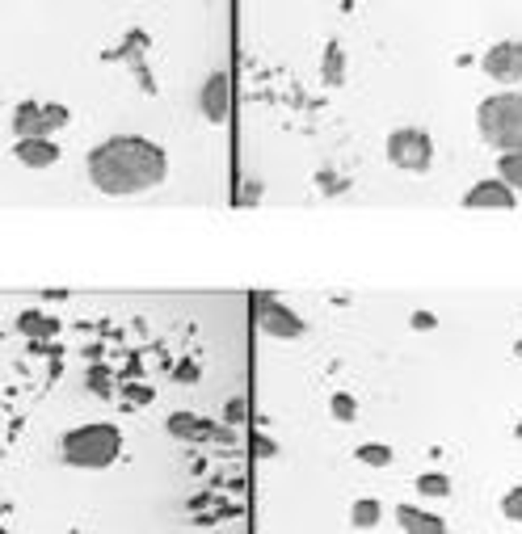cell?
<instances>
[{
  "label": "cell",
  "mask_w": 522,
  "mask_h": 534,
  "mask_svg": "<svg viewBox=\"0 0 522 534\" xmlns=\"http://www.w3.org/2000/svg\"><path fill=\"white\" fill-rule=\"evenodd\" d=\"M177 379H182V383H190V379H198V370H195V366H182V370H177Z\"/></svg>",
  "instance_id": "cell-23"
},
{
  "label": "cell",
  "mask_w": 522,
  "mask_h": 534,
  "mask_svg": "<svg viewBox=\"0 0 522 534\" xmlns=\"http://www.w3.org/2000/svg\"><path fill=\"white\" fill-rule=\"evenodd\" d=\"M257 328L274 341H299L304 337V320L295 316L287 304H279V299H261V304H257Z\"/></svg>",
  "instance_id": "cell-6"
},
{
  "label": "cell",
  "mask_w": 522,
  "mask_h": 534,
  "mask_svg": "<svg viewBox=\"0 0 522 534\" xmlns=\"http://www.w3.org/2000/svg\"><path fill=\"white\" fill-rule=\"evenodd\" d=\"M498 177L510 185L514 194L522 190V152H501L498 156Z\"/></svg>",
  "instance_id": "cell-14"
},
{
  "label": "cell",
  "mask_w": 522,
  "mask_h": 534,
  "mask_svg": "<svg viewBox=\"0 0 522 534\" xmlns=\"http://www.w3.org/2000/svg\"><path fill=\"white\" fill-rule=\"evenodd\" d=\"M354 459L363 463V467H392L396 454H392V446H384V442H363V446L354 450Z\"/></svg>",
  "instance_id": "cell-13"
},
{
  "label": "cell",
  "mask_w": 522,
  "mask_h": 534,
  "mask_svg": "<svg viewBox=\"0 0 522 534\" xmlns=\"http://www.w3.org/2000/svg\"><path fill=\"white\" fill-rule=\"evenodd\" d=\"M341 76H346V60H341L337 47H328V55H325V80H328V85H341Z\"/></svg>",
  "instance_id": "cell-19"
},
{
  "label": "cell",
  "mask_w": 522,
  "mask_h": 534,
  "mask_svg": "<svg viewBox=\"0 0 522 534\" xmlns=\"http://www.w3.org/2000/svg\"><path fill=\"white\" fill-rule=\"evenodd\" d=\"M379 518H384V505L375 497H358L350 505V526H358V530H375Z\"/></svg>",
  "instance_id": "cell-12"
},
{
  "label": "cell",
  "mask_w": 522,
  "mask_h": 534,
  "mask_svg": "<svg viewBox=\"0 0 522 534\" xmlns=\"http://www.w3.org/2000/svg\"><path fill=\"white\" fill-rule=\"evenodd\" d=\"M328 413L337 417V421H354V417H358V404H354V396H346V391H337V396L328 400Z\"/></svg>",
  "instance_id": "cell-17"
},
{
  "label": "cell",
  "mask_w": 522,
  "mask_h": 534,
  "mask_svg": "<svg viewBox=\"0 0 522 534\" xmlns=\"http://www.w3.org/2000/svg\"><path fill=\"white\" fill-rule=\"evenodd\" d=\"M468 211H514L518 207V198H514V190L501 177H489V182H476L468 194L460 198Z\"/></svg>",
  "instance_id": "cell-8"
},
{
  "label": "cell",
  "mask_w": 522,
  "mask_h": 534,
  "mask_svg": "<svg viewBox=\"0 0 522 534\" xmlns=\"http://www.w3.org/2000/svg\"><path fill=\"white\" fill-rule=\"evenodd\" d=\"M417 492H422V497H451V480L442 472H422L417 475Z\"/></svg>",
  "instance_id": "cell-16"
},
{
  "label": "cell",
  "mask_w": 522,
  "mask_h": 534,
  "mask_svg": "<svg viewBox=\"0 0 522 534\" xmlns=\"http://www.w3.org/2000/svg\"><path fill=\"white\" fill-rule=\"evenodd\" d=\"M476 131L498 152H522V93H493L480 101Z\"/></svg>",
  "instance_id": "cell-3"
},
{
  "label": "cell",
  "mask_w": 522,
  "mask_h": 534,
  "mask_svg": "<svg viewBox=\"0 0 522 534\" xmlns=\"http://www.w3.org/2000/svg\"><path fill=\"white\" fill-rule=\"evenodd\" d=\"M404 534H447V522H434V526H417V530H404Z\"/></svg>",
  "instance_id": "cell-22"
},
{
  "label": "cell",
  "mask_w": 522,
  "mask_h": 534,
  "mask_svg": "<svg viewBox=\"0 0 522 534\" xmlns=\"http://www.w3.org/2000/svg\"><path fill=\"white\" fill-rule=\"evenodd\" d=\"M85 173L93 190H101V194L131 198L157 190L169 177V156H165V147L144 139V135H109L106 144L89 152Z\"/></svg>",
  "instance_id": "cell-1"
},
{
  "label": "cell",
  "mask_w": 522,
  "mask_h": 534,
  "mask_svg": "<svg viewBox=\"0 0 522 534\" xmlns=\"http://www.w3.org/2000/svg\"><path fill=\"white\" fill-rule=\"evenodd\" d=\"M388 160L401 173H425L434 164V139L422 126H396L388 135Z\"/></svg>",
  "instance_id": "cell-5"
},
{
  "label": "cell",
  "mask_w": 522,
  "mask_h": 534,
  "mask_svg": "<svg viewBox=\"0 0 522 534\" xmlns=\"http://www.w3.org/2000/svg\"><path fill=\"white\" fill-rule=\"evenodd\" d=\"M165 429H169V437H177V442H195V437L228 442L232 437V429H219V426H211V421H203V417H195V413H173L169 421H165Z\"/></svg>",
  "instance_id": "cell-10"
},
{
  "label": "cell",
  "mask_w": 522,
  "mask_h": 534,
  "mask_svg": "<svg viewBox=\"0 0 522 534\" xmlns=\"http://www.w3.org/2000/svg\"><path fill=\"white\" fill-rule=\"evenodd\" d=\"M13 160L25 164V169L43 173L60 160V144H55V139H17V144H13Z\"/></svg>",
  "instance_id": "cell-11"
},
{
  "label": "cell",
  "mask_w": 522,
  "mask_h": 534,
  "mask_svg": "<svg viewBox=\"0 0 522 534\" xmlns=\"http://www.w3.org/2000/svg\"><path fill=\"white\" fill-rule=\"evenodd\" d=\"M244 417H249L244 400H228V408H223V421H228V426H244Z\"/></svg>",
  "instance_id": "cell-20"
},
{
  "label": "cell",
  "mask_w": 522,
  "mask_h": 534,
  "mask_svg": "<svg viewBox=\"0 0 522 534\" xmlns=\"http://www.w3.org/2000/svg\"><path fill=\"white\" fill-rule=\"evenodd\" d=\"M198 106H203V118L207 122H228L232 114V80L228 72H211L203 93H198Z\"/></svg>",
  "instance_id": "cell-9"
},
{
  "label": "cell",
  "mask_w": 522,
  "mask_h": 534,
  "mask_svg": "<svg viewBox=\"0 0 522 534\" xmlns=\"http://www.w3.org/2000/svg\"><path fill=\"white\" fill-rule=\"evenodd\" d=\"M409 324H413V328H417V333H425V328H434V324H438V320H434V316H430V312H413V320H409Z\"/></svg>",
  "instance_id": "cell-21"
},
{
  "label": "cell",
  "mask_w": 522,
  "mask_h": 534,
  "mask_svg": "<svg viewBox=\"0 0 522 534\" xmlns=\"http://www.w3.org/2000/svg\"><path fill=\"white\" fill-rule=\"evenodd\" d=\"M501 518H506V522H522V484L501 497Z\"/></svg>",
  "instance_id": "cell-18"
},
{
  "label": "cell",
  "mask_w": 522,
  "mask_h": 534,
  "mask_svg": "<svg viewBox=\"0 0 522 534\" xmlns=\"http://www.w3.org/2000/svg\"><path fill=\"white\" fill-rule=\"evenodd\" d=\"M122 454V429L114 421H89L60 437V459L81 472H101Z\"/></svg>",
  "instance_id": "cell-2"
},
{
  "label": "cell",
  "mask_w": 522,
  "mask_h": 534,
  "mask_svg": "<svg viewBox=\"0 0 522 534\" xmlns=\"http://www.w3.org/2000/svg\"><path fill=\"white\" fill-rule=\"evenodd\" d=\"M68 126V109L55 101H17L13 109V135L17 139H51Z\"/></svg>",
  "instance_id": "cell-4"
},
{
  "label": "cell",
  "mask_w": 522,
  "mask_h": 534,
  "mask_svg": "<svg viewBox=\"0 0 522 534\" xmlns=\"http://www.w3.org/2000/svg\"><path fill=\"white\" fill-rule=\"evenodd\" d=\"M480 68H485V76H493L498 85H518L522 80V42L506 38V42H498V47H489Z\"/></svg>",
  "instance_id": "cell-7"
},
{
  "label": "cell",
  "mask_w": 522,
  "mask_h": 534,
  "mask_svg": "<svg viewBox=\"0 0 522 534\" xmlns=\"http://www.w3.org/2000/svg\"><path fill=\"white\" fill-rule=\"evenodd\" d=\"M514 437H518V442H522V421H518V429H514Z\"/></svg>",
  "instance_id": "cell-24"
},
{
  "label": "cell",
  "mask_w": 522,
  "mask_h": 534,
  "mask_svg": "<svg viewBox=\"0 0 522 534\" xmlns=\"http://www.w3.org/2000/svg\"><path fill=\"white\" fill-rule=\"evenodd\" d=\"M396 522H401V530H417V526H434L442 518L430 510H417V505H396Z\"/></svg>",
  "instance_id": "cell-15"
}]
</instances>
